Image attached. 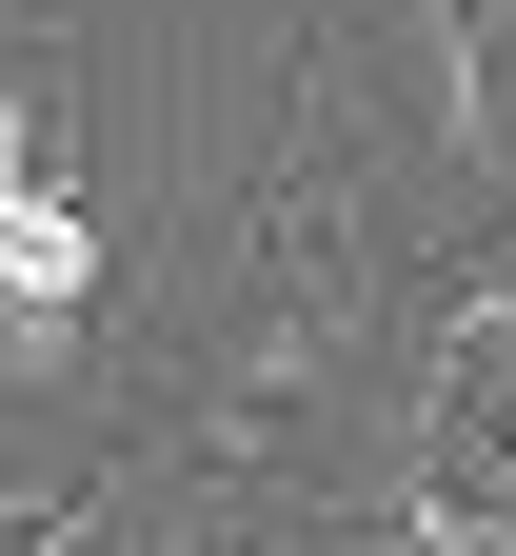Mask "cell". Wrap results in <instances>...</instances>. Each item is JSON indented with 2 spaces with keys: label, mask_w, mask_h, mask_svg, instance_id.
I'll use <instances>...</instances> for the list:
<instances>
[{
  "label": "cell",
  "mask_w": 516,
  "mask_h": 556,
  "mask_svg": "<svg viewBox=\"0 0 516 556\" xmlns=\"http://www.w3.org/2000/svg\"><path fill=\"white\" fill-rule=\"evenodd\" d=\"M100 318H119V219L60 160V80L0 60V378H100Z\"/></svg>",
  "instance_id": "cell-1"
},
{
  "label": "cell",
  "mask_w": 516,
  "mask_h": 556,
  "mask_svg": "<svg viewBox=\"0 0 516 556\" xmlns=\"http://www.w3.org/2000/svg\"><path fill=\"white\" fill-rule=\"evenodd\" d=\"M417 60V160L457 179V219H516V0H398Z\"/></svg>",
  "instance_id": "cell-2"
}]
</instances>
